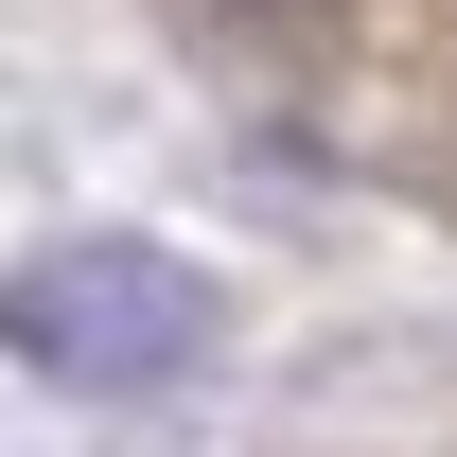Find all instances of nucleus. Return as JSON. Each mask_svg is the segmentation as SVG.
Segmentation results:
<instances>
[{"label": "nucleus", "instance_id": "1", "mask_svg": "<svg viewBox=\"0 0 457 457\" xmlns=\"http://www.w3.org/2000/svg\"><path fill=\"white\" fill-rule=\"evenodd\" d=\"M194 352H212V282L141 228H88V246L18 264V370H54V387H176Z\"/></svg>", "mask_w": 457, "mask_h": 457}]
</instances>
